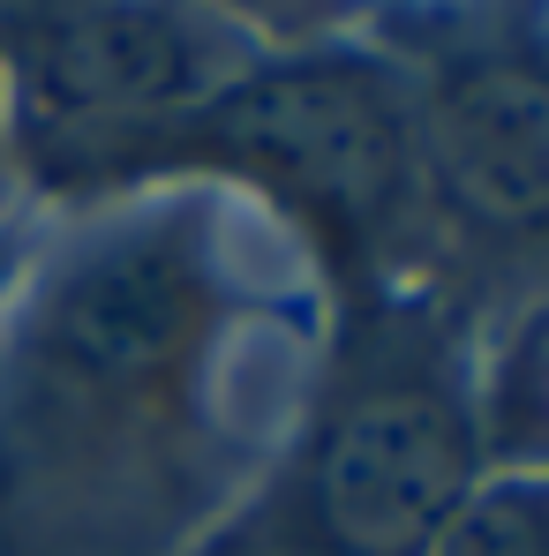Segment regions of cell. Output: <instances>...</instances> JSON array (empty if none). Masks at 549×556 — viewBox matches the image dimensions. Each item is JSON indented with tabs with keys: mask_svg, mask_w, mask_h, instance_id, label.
Wrapping results in <instances>:
<instances>
[{
	"mask_svg": "<svg viewBox=\"0 0 549 556\" xmlns=\"http://www.w3.org/2000/svg\"><path fill=\"white\" fill-rule=\"evenodd\" d=\"M91 166L105 181H128L151 166H203L309 218L316 241L347 249L391 233L422 188L414 91L384 61L347 46L278 53L241 76H219L188 113L128 136Z\"/></svg>",
	"mask_w": 549,
	"mask_h": 556,
	"instance_id": "obj_1",
	"label": "cell"
},
{
	"mask_svg": "<svg viewBox=\"0 0 549 556\" xmlns=\"http://www.w3.org/2000/svg\"><path fill=\"white\" fill-rule=\"evenodd\" d=\"M226 331V271L203 218L159 211L136 226H105L30 293L8 414L38 437V452H68L76 437H151L174 414V383Z\"/></svg>",
	"mask_w": 549,
	"mask_h": 556,
	"instance_id": "obj_2",
	"label": "cell"
},
{
	"mask_svg": "<svg viewBox=\"0 0 549 556\" xmlns=\"http://www.w3.org/2000/svg\"><path fill=\"white\" fill-rule=\"evenodd\" d=\"M211 84L219 38L174 8H46L8 38L23 151L61 188L128 136L188 113Z\"/></svg>",
	"mask_w": 549,
	"mask_h": 556,
	"instance_id": "obj_3",
	"label": "cell"
},
{
	"mask_svg": "<svg viewBox=\"0 0 549 556\" xmlns=\"http://www.w3.org/2000/svg\"><path fill=\"white\" fill-rule=\"evenodd\" d=\"M474 406L429 369L354 383L309 437L301 519L324 556H422L474 473Z\"/></svg>",
	"mask_w": 549,
	"mask_h": 556,
	"instance_id": "obj_4",
	"label": "cell"
},
{
	"mask_svg": "<svg viewBox=\"0 0 549 556\" xmlns=\"http://www.w3.org/2000/svg\"><path fill=\"white\" fill-rule=\"evenodd\" d=\"M422 181L482 233H535L549 211V84L535 30L474 38L414 91Z\"/></svg>",
	"mask_w": 549,
	"mask_h": 556,
	"instance_id": "obj_5",
	"label": "cell"
},
{
	"mask_svg": "<svg viewBox=\"0 0 549 556\" xmlns=\"http://www.w3.org/2000/svg\"><path fill=\"white\" fill-rule=\"evenodd\" d=\"M542 339L549 316L527 308L504 346L489 354V383H482V414H474V444L489 452V473H542V429H549V399H542Z\"/></svg>",
	"mask_w": 549,
	"mask_h": 556,
	"instance_id": "obj_6",
	"label": "cell"
},
{
	"mask_svg": "<svg viewBox=\"0 0 549 556\" xmlns=\"http://www.w3.org/2000/svg\"><path fill=\"white\" fill-rule=\"evenodd\" d=\"M422 556H549L542 473H482Z\"/></svg>",
	"mask_w": 549,
	"mask_h": 556,
	"instance_id": "obj_7",
	"label": "cell"
},
{
	"mask_svg": "<svg viewBox=\"0 0 549 556\" xmlns=\"http://www.w3.org/2000/svg\"><path fill=\"white\" fill-rule=\"evenodd\" d=\"M0 271H8V249H0Z\"/></svg>",
	"mask_w": 549,
	"mask_h": 556,
	"instance_id": "obj_8",
	"label": "cell"
}]
</instances>
